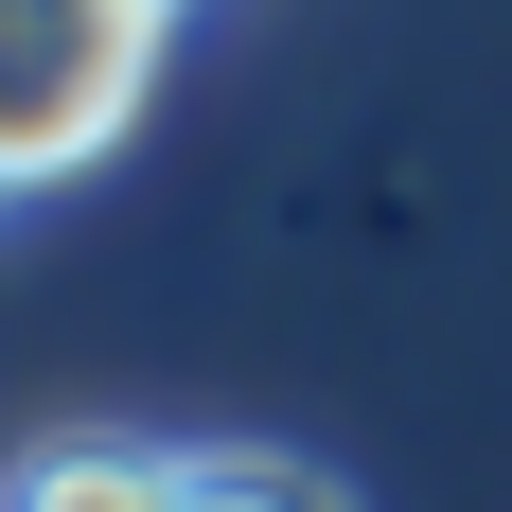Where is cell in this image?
<instances>
[{
  "instance_id": "3957f363",
  "label": "cell",
  "mask_w": 512,
  "mask_h": 512,
  "mask_svg": "<svg viewBox=\"0 0 512 512\" xmlns=\"http://www.w3.org/2000/svg\"><path fill=\"white\" fill-rule=\"evenodd\" d=\"M195 512H354L318 460H265V442H212L195 460Z\"/></svg>"
},
{
  "instance_id": "7a4b0ae2",
  "label": "cell",
  "mask_w": 512,
  "mask_h": 512,
  "mask_svg": "<svg viewBox=\"0 0 512 512\" xmlns=\"http://www.w3.org/2000/svg\"><path fill=\"white\" fill-rule=\"evenodd\" d=\"M18 512H195V460L177 442H124V424H71L18 460Z\"/></svg>"
},
{
  "instance_id": "6da1fadb",
  "label": "cell",
  "mask_w": 512,
  "mask_h": 512,
  "mask_svg": "<svg viewBox=\"0 0 512 512\" xmlns=\"http://www.w3.org/2000/svg\"><path fill=\"white\" fill-rule=\"evenodd\" d=\"M177 0H0V195H71L159 89Z\"/></svg>"
}]
</instances>
